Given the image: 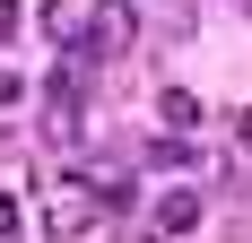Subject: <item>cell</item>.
<instances>
[{
  "mask_svg": "<svg viewBox=\"0 0 252 243\" xmlns=\"http://www.w3.org/2000/svg\"><path fill=\"white\" fill-rule=\"evenodd\" d=\"M244 9H252V0H244Z\"/></svg>",
  "mask_w": 252,
  "mask_h": 243,
  "instance_id": "obj_10",
  "label": "cell"
},
{
  "mask_svg": "<svg viewBox=\"0 0 252 243\" xmlns=\"http://www.w3.org/2000/svg\"><path fill=\"white\" fill-rule=\"evenodd\" d=\"M235 139H244V148H252V104H244V113H235Z\"/></svg>",
  "mask_w": 252,
  "mask_h": 243,
  "instance_id": "obj_9",
  "label": "cell"
},
{
  "mask_svg": "<svg viewBox=\"0 0 252 243\" xmlns=\"http://www.w3.org/2000/svg\"><path fill=\"white\" fill-rule=\"evenodd\" d=\"M191 217H200V191H157V209H148V226H157V235H183Z\"/></svg>",
  "mask_w": 252,
  "mask_h": 243,
  "instance_id": "obj_4",
  "label": "cell"
},
{
  "mask_svg": "<svg viewBox=\"0 0 252 243\" xmlns=\"http://www.w3.org/2000/svg\"><path fill=\"white\" fill-rule=\"evenodd\" d=\"M130 44H139V9H130V0H96V9L78 18V52H87V61H122Z\"/></svg>",
  "mask_w": 252,
  "mask_h": 243,
  "instance_id": "obj_2",
  "label": "cell"
},
{
  "mask_svg": "<svg viewBox=\"0 0 252 243\" xmlns=\"http://www.w3.org/2000/svg\"><path fill=\"white\" fill-rule=\"evenodd\" d=\"M18 226H26L18 217V191H0V243H18Z\"/></svg>",
  "mask_w": 252,
  "mask_h": 243,
  "instance_id": "obj_6",
  "label": "cell"
},
{
  "mask_svg": "<svg viewBox=\"0 0 252 243\" xmlns=\"http://www.w3.org/2000/svg\"><path fill=\"white\" fill-rule=\"evenodd\" d=\"M87 200H96V191H78V182H70V191H52V209H44V226H52L61 243H70V235H87Z\"/></svg>",
  "mask_w": 252,
  "mask_h": 243,
  "instance_id": "obj_3",
  "label": "cell"
},
{
  "mask_svg": "<svg viewBox=\"0 0 252 243\" xmlns=\"http://www.w3.org/2000/svg\"><path fill=\"white\" fill-rule=\"evenodd\" d=\"M157 122H165V130H200V96H191V87H165V96H157Z\"/></svg>",
  "mask_w": 252,
  "mask_h": 243,
  "instance_id": "obj_5",
  "label": "cell"
},
{
  "mask_svg": "<svg viewBox=\"0 0 252 243\" xmlns=\"http://www.w3.org/2000/svg\"><path fill=\"white\" fill-rule=\"evenodd\" d=\"M18 18H26L18 0H0V44H9V35H18Z\"/></svg>",
  "mask_w": 252,
  "mask_h": 243,
  "instance_id": "obj_7",
  "label": "cell"
},
{
  "mask_svg": "<svg viewBox=\"0 0 252 243\" xmlns=\"http://www.w3.org/2000/svg\"><path fill=\"white\" fill-rule=\"evenodd\" d=\"M18 96H26V78H18V70H0V104H18Z\"/></svg>",
  "mask_w": 252,
  "mask_h": 243,
  "instance_id": "obj_8",
  "label": "cell"
},
{
  "mask_svg": "<svg viewBox=\"0 0 252 243\" xmlns=\"http://www.w3.org/2000/svg\"><path fill=\"white\" fill-rule=\"evenodd\" d=\"M87 52H70L61 70H52V87H44V122H52V139L70 148V139H87Z\"/></svg>",
  "mask_w": 252,
  "mask_h": 243,
  "instance_id": "obj_1",
  "label": "cell"
}]
</instances>
